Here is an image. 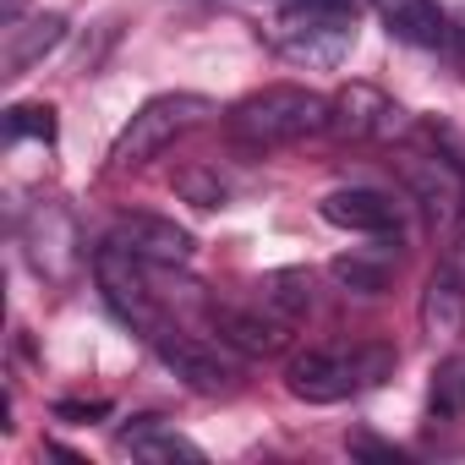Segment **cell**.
Here are the masks:
<instances>
[{"label":"cell","mask_w":465,"mask_h":465,"mask_svg":"<svg viewBox=\"0 0 465 465\" xmlns=\"http://www.w3.org/2000/svg\"><path fill=\"white\" fill-rule=\"evenodd\" d=\"M285 6H307V12H345V17H356L361 0H285Z\"/></svg>","instance_id":"23"},{"label":"cell","mask_w":465,"mask_h":465,"mask_svg":"<svg viewBox=\"0 0 465 465\" xmlns=\"http://www.w3.org/2000/svg\"><path fill=\"white\" fill-rule=\"evenodd\" d=\"M394 372V351L389 345H312L296 351L285 361V389L302 405H340L367 383H383Z\"/></svg>","instance_id":"2"},{"label":"cell","mask_w":465,"mask_h":465,"mask_svg":"<svg viewBox=\"0 0 465 465\" xmlns=\"http://www.w3.org/2000/svg\"><path fill=\"white\" fill-rule=\"evenodd\" d=\"M110 242L126 247L132 258L153 263V269H181V263H192V252H197L192 230H181L175 219H159V213H115Z\"/></svg>","instance_id":"9"},{"label":"cell","mask_w":465,"mask_h":465,"mask_svg":"<svg viewBox=\"0 0 465 465\" xmlns=\"http://www.w3.org/2000/svg\"><path fill=\"white\" fill-rule=\"evenodd\" d=\"M224 132L242 148H285V143H302L312 132H329V99L302 88V83H274V88L247 94L230 110Z\"/></svg>","instance_id":"1"},{"label":"cell","mask_w":465,"mask_h":465,"mask_svg":"<svg viewBox=\"0 0 465 465\" xmlns=\"http://www.w3.org/2000/svg\"><path fill=\"white\" fill-rule=\"evenodd\" d=\"M6 137H12V143H23V137L55 143V110H50V104H12V110H6Z\"/></svg>","instance_id":"19"},{"label":"cell","mask_w":465,"mask_h":465,"mask_svg":"<svg viewBox=\"0 0 465 465\" xmlns=\"http://www.w3.org/2000/svg\"><path fill=\"white\" fill-rule=\"evenodd\" d=\"M175 192H181L192 208H224V203H230V186H224L219 170H208V164H186V170H175Z\"/></svg>","instance_id":"18"},{"label":"cell","mask_w":465,"mask_h":465,"mask_svg":"<svg viewBox=\"0 0 465 465\" xmlns=\"http://www.w3.org/2000/svg\"><path fill=\"white\" fill-rule=\"evenodd\" d=\"M345 449H351V460H378V465H400L405 454L394 449V443H383V438H372L367 427H356V432H345Z\"/></svg>","instance_id":"21"},{"label":"cell","mask_w":465,"mask_h":465,"mask_svg":"<svg viewBox=\"0 0 465 465\" xmlns=\"http://www.w3.org/2000/svg\"><path fill=\"white\" fill-rule=\"evenodd\" d=\"M449 45L465 55V12H454V17H449Z\"/></svg>","instance_id":"24"},{"label":"cell","mask_w":465,"mask_h":465,"mask_svg":"<svg viewBox=\"0 0 465 465\" xmlns=\"http://www.w3.org/2000/svg\"><path fill=\"white\" fill-rule=\"evenodd\" d=\"M421 329L432 334V340H460L465 334V280L443 263L432 280H427V291H421Z\"/></svg>","instance_id":"14"},{"label":"cell","mask_w":465,"mask_h":465,"mask_svg":"<svg viewBox=\"0 0 465 465\" xmlns=\"http://www.w3.org/2000/svg\"><path fill=\"white\" fill-rule=\"evenodd\" d=\"M449 269L465 280V230H460V242H454V252H449Z\"/></svg>","instance_id":"25"},{"label":"cell","mask_w":465,"mask_h":465,"mask_svg":"<svg viewBox=\"0 0 465 465\" xmlns=\"http://www.w3.org/2000/svg\"><path fill=\"white\" fill-rule=\"evenodd\" d=\"M432 378H438V383H432V405H438V416H465V361L454 356V361H443Z\"/></svg>","instance_id":"20"},{"label":"cell","mask_w":465,"mask_h":465,"mask_svg":"<svg viewBox=\"0 0 465 465\" xmlns=\"http://www.w3.org/2000/svg\"><path fill=\"white\" fill-rule=\"evenodd\" d=\"M115 449L132 454V460H148V465H203V449L192 438H181L175 427H164V416H137L132 427L115 432Z\"/></svg>","instance_id":"12"},{"label":"cell","mask_w":465,"mask_h":465,"mask_svg":"<svg viewBox=\"0 0 465 465\" xmlns=\"http://www.w3.org/2000/svg\"><path fill=\"white\" fill-rule=\"evenodd\" d=\"M372 6L400 45H416V50L449 45V17L438 12V0H372Z\"/></svg>","instance_id":"13"},{"label":"cell","mask_w":465,"mask_h":465,"mask_svg":"<svg viewBox=\"0 0 465 465\" xmlns=\"http://www.w3.org/2000/svg\"><path fill=\"white\" fill-rule=\"evenodd\" d=\"M394 258L389 252H340L334 263H329V274L345 285V291H356V296H383L389 285H394Z\"/></svg>","instance_id":"17"},{"label":"cell","mask_w":465,"mask_h":465,"mask_svg":"<svg viewBox=\"0 0 465 465\" xmlns=\"http://www.w3.org/2000/svg\"><path fill=\"white\" fill-rule=\"evenodd\" d=\"M61 39H66V17H61V12H45V17H34L28 28H12L6 77H28V66H39L50 50H61Z\"/></svg>","instance_id":"15"},{"label":"cell","mask_w":465,"mask_h":465,"mask_svg":"<svg viewBox=\"0 0 465 465\" xmlns=\"http://www.w3.org/2000/svg\"><path fill=\"white\" fill-rule=\"evenodd\" d=\"M405 126V110L378 83H345L329 99V132L340 143H389Z\"/></svg>","instance_id":"7"},{"label":"cell","mask_w":465,"mask_h":465,"mask_svg":"<svg viewBox=\"0 0 465 465\" xmlns=\"http://www.w3.org/2000/svg\"><path fill=\"white\" fill-rule=\"evenodd\" d=\"M394 164H400V181L421 203L432 230H454L465 219V164L460 159H449L438 148H405Z\"/></svg>","instance_id":"5"},{"label":"cell","mask_w":465,"mask_h":465,"mask_svg":"<svg viewBox=\"0 0 465 465\" xmlns=\"http://www.w3.org/2000/svg\"><path fill=\"white\" fill-rule=\"evenodd\" d=\"M208 323L219 334V345L242 351V356H280L291 345V323L274 318L269 307H230V302H213L208 307Z\"/></svg>","instance_id":"10"},{"label":"cell","mask_w":465,"mask_h":465,"mask_svg":"<svg viewBox=\"0 0 465 465\" xmlns=\"http://www.w3.org/2000/svg\"><path fill=\"white\" fill-rule=\"evenodd\" d=\"M318 213L340 230H356V236H400V203L372 186H340L318 203Z\"/></svg>","instance_id":"11"},{"label":"cell","mask_w":465,"mask_h":465,"mask_svg":"<svg viewBox=\"0 0 465 465\" xmlns=\"http://www.w3.org/2000/svg\"><path fill=\"white\" fill-rule=\"evenodd\" d=\"M213 115V104L203 94H159L148 99L115 137L110 148V170H143L148 159H159L175 137H186L192 126H203Z\"/></svg>","instance_id":"3"},{"label":"cell","mask_w":465,"mask_h":465,"mask_svg":"<svg viewBox=\"0 0 465 465\" xmlns=\"http://www.w3.org/2000/svg\"><path fill=\"white\" fill-rule=\"evenodd\" d=\"M23 6H28V0H6V28H17V17H23Z\"/></svg>","instance_id":"26"},{"label":"cell","mask_w":465,"mask_h":465,"mask_svg":"<svg viewBox=\"0 0 465 465\" xmlns=\"http://www.w3.org/2000/svg\"><path fill=\"white\" fill-rule=\"evenodd\" d=\"M274 45L285 61L312 66V72H334L351 61L356 50V17L345 12H307V6H285L274 23Z\"/></svg>","instance_id":"4"},{"label":"cell","mask_w":465,"mask_h":465,"mask_svg":"<svg viewBox=\"0 0 465 465\" xmlns=\"http://www.w3.org/2000/svg\"><path fill=\"white\" fill-rule=\"evenodd\" d=\"M55 416L61 421H99V416H110V400H61Z\"/></svg>","instance_id":"22"},{"label":"cell","mask_w":465,"mask_h":465,"mask_svg":"<svg viewBox=\"0 0 465 465\" xmlns=\"http://www.w3.org/2000/svg\"><path fill=\"white\" fill-rule=\"evenodd\" d=\"M148 345L192 394H230V389H236V367H230L213 345H203V340H192V334H181L170 323H159L148 334Z\"/></svg>","instance_id":"8"},{"label":"cell","mask_w":465,"mask_h":465,"mask_svg":"<svg viewBox=\"0 0 465 465\" xmlns=\"http://www.w3.org/2000/svg\"><path fill=\"white\" fill-rule=\"evenodd\" d=\"M252 291H258V307H269V312L285 318V323H296V318L312 312V274H307V269H274V274H263Z\"/></svg>","instance_id":"16"},{"label":"cell","mask_w":465,"mask_h":465,"mask_svg":"<svg viewBox=\"0 0 465 465\" xmlns=\"http://www.w3.org/2000/svg\"><path fill=\"white\" fill-rule=\"evenodd\" d=\"M137 263H143V258H132L126 247L104 242V247L94 252V285H99L104 307H110L126 329H137V334L148 340L164 318H159V302H153V291H148V280H143Z\"/></svg>","instance_id":"6"}]
</instances>
